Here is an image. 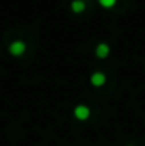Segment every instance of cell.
I'll use <instances>...</instances> for the list:
<instances>
[{
	"label": "cell",
	"instance_id": "obj_3",
	"mask_svg": "<svg viewBox=\"0 0 145 146\" xmlns=\"http://www.w3.org/2000/svg\"><path fill=\"white\" fill-rule=\"evenodd\" d=\"M105 81H107L105 74H104V72H100V71L93 72L91 77H90V82H91V85H94V87H102V85L105 84Z\"/></svg>",
	"mask_w": 145,
	"mask_h": 146
},
{
	"label": "cell",
	"instance_id": "obj_5",
	"mask_svg": "<svg viewBox=\"0 0 145 146\" xmlns=\"http://www.w3.org/2000/svg\"><path fill=\"white\" fill-rule=\"evenodd\" d=\"M84 9H86V3L83 1V0H73L71 1V10L74 11V13H81V11H84Z\"/></svg>",
	"mask_w": 145,
	"mask_h": 146
},
{
	"label": "cell",
	"instance_id": "obj_1",
	"mask_svg": "<svg viewBox=\"0 0 145 146\" xmlns=\"http://www.w3.org/2000/svg\"><path fill=\"white\" fill-rule=\"evenodd\" d=\"M24 51H26V44H24L23 41H19V40H17V41L10 43V46H9V52H10L11 55H14V57L23 55Z\"/></svg>",
	"mask_w": 145,
	"mask_h": 146
},
{
	"label": "cell",
	"instance_id": "obj_4",
	"mask_svg": "<svg viewBox=\"0 0 145 146\" xmlns=\"http://www.w3.org/2000/svg\"><path fill=\"white\" fill-rule=\"evenodd\" d=\"M110 54V46L107 43H100L96 47V55L98 58H105Z\"/></svg>",
	"mask_w": 145,
	"mask_h": 146
},
{
	"label": "cell",
	"instance_id": "obj_7",
	"mask_svg": "<svg viewBox=\"0 0 145 146\" xmlns=\"http://www.w3.org/2000/svg\"><path fill=\"white\" fill-rule=\"evenodd\" d=\"M128 146H132V145H128Z\"/></svg>",
	"mask_w": 145,
	"mask_h": 146
},
{
	"label": "cell",
	"instance_id": "obj_2",
	"mask_svg": "<svg viewBox=\"0 0 145 146\" xmlns=\"http://www.w3.org/2000/svg\"><path fill=\"white\" fill-rule=\"evenodd\" d=\"M74 116H76V119H78V121H86V119H88V116H90V109H88V106H86V105H77V106L74 108Z\"/></svg>",
	"mask_w": 145,
	"mask_h": 146
},
{
	"label": "cell",
	"instance_id": "obj_6",
	"mask_svg": "<svg viewBox=\"0 0 145 146\" xmlns=\"http://www.w3.org/2000/svg\"><path fill=\"white\" fill-rule=\"evenodd\" d=\"M98 3H100L102 7H105V9H110V7H114V6H115L117 0H98Z\"/></svg>",
	"mask_w": 145,
	"mask_h": 146
}]
</instances>
